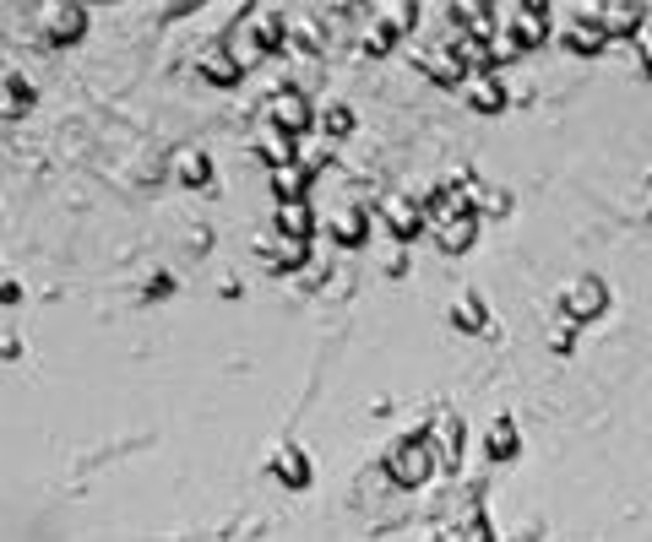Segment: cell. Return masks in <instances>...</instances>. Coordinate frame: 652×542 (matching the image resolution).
Masks as SVG:
<instances>
[{"label": "cell", "instance_id": "1", "mask_svg": "<svg viewBox=\"0 0 652 542\" xmlns=\"http://www.w3.org/2000/svg\"><path fill=\"white\" fill-rule=\"evenodd\" d=\"M544 33H549V5H538V0H516V5H505L500 11V33H494V60H505V55H527V49H538L544 44Z\"/></svg>", "mask_w": 652, "mask_h": 542}, {"label": "cell", "instance_id": "2", "mask_svg": "<svg viewBox=\"0 0 652 542\" xmlns=\"http://www.w3.org/2000/svg\"><path fill=\"white\" fill-rule=\"evenodd\" d=\"M430 472H435V439H430V434H403V439H392V450H386V478H392L397 488H419V483H430Z\"/></svg>", "mask_w": 652, "mask_h": 542}, {"label": "cell", "instance_id": "3", "mask_svg": "<svg viewBox=\"0 0 652 542\" xmlns=\"http://www.w3.org/2000/svg\"><path fill=\"white\" fill-rule=\"evenodd\" d=\"M414 60H419V71H424L430 82H441V87H463V82L474 76L457 44H424V49H414Z\"/></svg>", "mask_w": 652, "mask_h": 542}, {"label": "cell", "instance_id": "4", "mask_svg": "<svg viewBox=\"0 0 652 542\" xmlns=\"http://www.w3.org/2000/svg\"><path fill=\"white\" fill-rule=\"evenodd\" d=\"M267 126H278V131H289V136H305L311 131V98L300 87H278L272 104H267Z\"/></svg>", "mask_w": 652, "mask_h": 542}, {"label": "cell", "instance_id": "5", "mask_svg": "<svg viewBox=\"0 0 652 542\" xmlns=\"http://www.w3.org/2000/svg\"><path fill=\"white\" fill-rule=\"evenodd\" d=\"M381 223H386V228H392L397 239H414V234H424V228H430V217H424V207H419L414 196H403V190L381 201Z\"/></svg>", "mask_w": 652, "mask_h": 542}, {"label": "cell", "instance_id": "6", "mask_svg": "<svg viewBox=\"0 0 652 542\" xmlns=\"http://www.w3.org/2000/svg\"><path fill=\"white\" fill-rule=\"evenodd\" d=\"M604 304H609V287H604L598 276H577V282L566 287V298H560V309H566L571 320H593V315H604Z\"/></svg>", "mask_w": 652, "mask_h": 542}, {"label": "cell", "instance_id": "7", "mask_svg": "<svg viewBox=\"0 0 652 542\" xmlns=\"http://www.w3.org/2000/svg\"><path fill=\"white\" fill-rule=\"evenodd\" d=\"M593 16H598V27H604L609 38H637V33L648 27V11H642V5H626V0L593 5Z\"/></svg>", "mask_w": 652, "mask_h": 542}, {"label": "cell", "instance_id": "8", "mask_svg": "<svg viewBox=\"0 0 652 542\" xmlns=\"http://www.w3.org/2000/svg\"><path fill=\"white\" fill-rule=\"evenodd\" d=\"M370 22H375V55H381L386 44H397V38H408L419 27V11L414 5H381Z\"/></svg>", "mask_w": 652, "mask_h": 542}, {"label": "cell", "instance_id": "9", "mask_svg": "<svg viewBox=\"0 0 652 542\" xmlns=\"http://www.w3.org/2000/svg\"><path fill=\"white\" fill-rule=\"evenodd\" d=\"M256 152H261V163L278 174V168H294V152H300V136L278 131V126H261L256 131Z\"/></svg>", "mask_w": 652, "mask_h": 542}, {"label": "cell", "instance_id": "10", "mask_svg": "<svg viewBox=\"0 0 652 542\" xmlns=\"http://www.w3.org/2000/svg\"><path fill=\"white\" fill-rule=\"evenodd\" d=\"M463 93H468V109H479V115H500L505 109V82L494 71H474L463 82Z\"/></svg>", "mask_w": 652, "mask_h": 542}, {"label": "cell", "instance_id": "11", "mask_svg": "<svg viewBox=\"0 0 652 542\" xmlns=\"http://www.w3.org/2000/svg\"><path fill=\"white\" fill-rule=\"evenodd\" d=\"M566 44H571V55H598V49L609 44V33L598 27L593 5H587V11H577V16L566 22Z\"/></svg>", "mask_w": 652, "mask_h": 542}, {"label": "cell", "instance_id": "12", "mask_svg": "<svg viewBox=\"0 0 652 542\" xmlns=\"http://www.w3.org/2000/svg\"><path fill=\"white\" fill-rule=\"evenodd\" d=\"M196 71H201L207 82H218V87H234V82L245 76L229 44H207V49H201V60H196Z\"/></svg>", "mask_w": 652, "mask_h": 542}, {"label": "cell", "instance_id": "13", "mask_svg": "<svg viewBox=\"0 0 652 542\" xmlns=\"http://www.w3.org/2000/svg\"><path fill=\"white\" fill-rule=\"evenodd\" d=\"M82 27H88V11H82V5H44V33H49L55 44L82 38Z\"/></svg>", "mask_w": 652, "mask_h": 542}, {"label": "cell", "instance_id": "14", "mask_svg": "<svg viewBox=\"0 0 652 542\" xmlns=\"http://www.w3.org/2000/svg\"><path fill=\"white\" fill-rule=\"evenodd\" d=\"M272 228H278L283 239H300V245H311V234H316V212H311L305 201H289V207H278Z\"/></svg>", "mask_w": 652, "mask_h": 542}, {"label": "cell", "instance_id": "15", "mask_svg": "<svg viewBox=\"0 0 652 542\" xmlns=\"http://www.w3.org/2000/svg\"><path fill=\"white\" fill-rule=\"evenodd\" d=\"M261 250L272 256V267H278V271L305 267V256H311V245H300V239H283L278 228H267V234H261Z\"/></svg>", "mask_w": 652, "mask_h": 542}, {"label": "cell", "instance_id": "16", "mask_svg": "<svg viewBox=\"0 0 652 542\" xmlns=\"http://www.w3.org/2000/svg\"><path fill=\"white\" fill-rule=\"evenodd\" d=\"M174 174H179V185H212V157L179 146V152H174Z\"/></svg>", "mask_w": 652, "mask_h": 542}, {"label": "cell", "instance_id": "17", "mask_svg": "<svg viewBox=\"0 0 652 542\" xmlns=\"http://www.w3.org/2000/svg\"><path fill=\"white\" fill-rule=\"evenodd\" d=\"M305 190H311V168H278L272 174V196H278V207H289V201H305Z\"/></svg>", "mask_w": 652, "mask_h": 542}, {"label": "cell", "instance_id": "18", "mask_svg": "<svg viewBox=\"0 0 652 542\" xmlns=\"http://www.w3.org/2000/svg\"><path fill=\"white\" fill-rule=\"evenodd\" d=\"M452 320H457L463 331H485L489 326L485 298H479V293H457V298H452Z\"/></svg>", "mask_w": 652, "mask_h": 542}, {"label": "cell", "instance_id": "19", "mask_svg": "<svg viewBox=\"0 0 652 542\" xmlns=\"http://www.w3.org/2000/svg\"><path fill=\"white\" fill-rule=\"evenodd\" d=\"M485 450L494 461H511V456H516V423H511V417H494V423H489Z\"/></svg>", "mask_w": 652, "mask_h": 542}, {"label": "cell", "instance_id": "20", "mask_svg": "<svg viewBox=\"0 0 652 542\" xmlns=\"http://www.w3.org/2000/svg\"><path fill=\"white\" fill-rule=\"evenodd\" d=\"M0 93H5V98H0V115H22V109H33V82L11 76V82H5Z\"/></svg>", "mask_w": 652, "mask_h": 542}, {"label": "cell", "instance_id": "21", "mask_svg": "<svg viewBox=\"0 0 652 542\" xmlns=\"http://www.w3.org/2000/svg\"><path fill=\"white\" fill-rule=\"evenodd\" d=\"M331 234H337L342 245H364V217H359V212H342V217H331Z\"/></svg>", "mask_w": 652, "mask_h": 542}, {"label": "cell", "instance_id": "22", "mask_svg": "<svg viewBox=\"0 0 652 542\" xmlns=\"http://www.w3.org/2000/svg\"><path fill=\"white\" fill-rule=\"evenodd\" d=\"M441 456L457 467V456H463V417H446L441 423Z\"/></svg>", "mask_w": 652, "mask_h": 542}, {"label": "cell", "instance_id": "23", "mask_svg": "<svg viewBox=\"0 0 652 542\" xmlns=\"http://www.w3.org/2000/svg\"><path fill=\"white\" fill-rule=\"evenodd\" d=\"M278 472H289V488H305V483H311V472H305V456H300L294 445L278 456Z\"/></svg>", "mask_w": 652, "mask_h": 542}, {"label": "cell", "instance_id": "24", "mask_svg": "<svg viewBox=\"0 0 652 542\" xmlns=\"http://www.w3.org/2000/svg\"><path fill=\"white\" fill-rule=\"evenodd\" d=\"M322 126H326L331 136H348V131H353V109H348V104H326Z\"/></svg>", "mask_w": 652, "mask_h": 542}, {"label": "cell", "instance_id": "25", "mask_svg": "<svg viewBox=\"0 0 652 542\" xmlns=\"http://www.w3.org/2000/svg\"><path fill=\"white\" fill-rule=\"evenodd\" d=\"M637 60H642V76L652 82V27H642V33H637Z\"/></svg>", "mask_w": 652, "mask_h": 542}, {"label": "cell", "instance_id": "26", "mask_svg": "<svg viewBox=\"0 0 652 542\" xmlns=\"http://www.w3.org/2000/svg\"><path fill=\"white\" fill-rule=\"evenodd\" d=\"M468 542H494V538H489L485 521H474V527H468Z\"/></svg>", "mask_w": 652, "mask_h": 542}, {"label": "cell", "instance_id": "27", "mask_svg": "<svg viewBox=\"0 0 652 542\" xmlns=\"http://www.w3.org/2000/svg\"><path fill=\"white\" fill-rule=\"evenodd\" d=\"M648 217H652V207H648Z\"/></svg>", "mask_w": 652, "mask_h": 542}]
</instances>
